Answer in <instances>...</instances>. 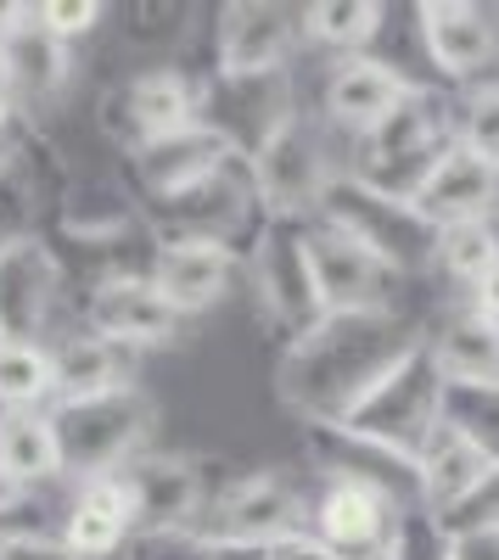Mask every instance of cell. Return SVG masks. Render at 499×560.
Returning a JSON list of instances; mask_svg holds the SVG:
<instances>
[{
  "mask_svg": "<svg viewBox=\"0 0 499 560\" xmlns=\"http://www.w3.org/2000/svg\"><path fill=\"white\" fill-rule=\"evenodd\" d=\"M28 499H34V493H23V488L7 477V471H0V516H12V510H23Z\"/></svg>",
  "mask_w": 499,
  "mask_h": 560,
  "instance_id": "obj_42",
  "label": "cell"
},
{
  "mask_svg": "<svg viewBox=\"0 0 499 560\" xmlns=\"http://www.w3.org/2000/svg\"><path fill=\"white\" fill-rule=\"evenodd\" d=\"M309 253H314V280H321V303L326 314H393V287L398 275L382 269L371 253H359L343 242L337 230L309 219Z\"/></svg>",
  "mask_w": 499,
  "mask_h": 560,
  "instance_id": "obj_18",
  "label": "cell"
},
{
  "mask_svg": "<svg viewBox=\"0 0 499 560\" xmlns=\"http://www.w3.org/2000/svg\"><path fill=\"white\" fill-rule=\"evenodd\" d=\"M51 420L62 443V477L96 482V477H118L129 459H141L158 427V404L147 398V387H124L84 404H51Z\"/></svg>",
  "mask_w": 499,
  "mask_h": 560,
  "instance_id": "obj_6",
  "label": "cell"
},
{
  "mask_svg": "<svg viewBox=\"0 0 499 560\" xmlns=\"http://www.w3.org/2000/svg\"><path fill=\"white\" fill-rule=\"evenodd\" d=\"M427 342V325L393 314H326L309 337L287 342L276 393L303 427H343L393 370Z\"/></svg>",
  "mask_w": 499,
  "mask_h": 560,
  "instance_id": "obj_1",
  "label": "cell"
},
{
  "mask_svg": "<svg viewBox=\"0 0 499 560\" xmlns=\"http://www.w3.org/2000/svg\"><path fill=\"white\" fill-rule=\"evenodd\" d=\"M57 364V404H84V398H107L124 387H141L135 382V353L118 342H102L90 331H73L51 348Z\"/></svg>",
  "mask_w": 499,
  "mask_h": 560,
  "instance_id": "obj_27",
  "label": "cell"
},
{
  "mask_svg": "<svg viewBox=\"0 0 499 560\" xmlns=\"http://www.w3.org/2000/svg\"><path fill=\"white\" fill-rule=\"evenodd\" d=\"M449 147H455V102L438 96L432 84H410V96H404L376 129H365L353 140L348 174L365 179L382 197L416 202Z\"/></svg>",
  "mask_w": 499,
  "mask_h": 560,
  "instance_id": "obj_2",
  "label": "cell"
},
{
  "mask_svg": "<svg viewBox=\"0 0 499 560\" xmlns=\"http://www.w3.org/2000/svg\"><path fill=\"white\" fill-rule=\"evenodd\" d=\"M443 393H449V382L438 376V359L421 342L365 404L343 420V432H353V438H365V443L398 454L404 465H416L421 448L432 443V432L443 427Z\"/></svg>",
  "mask_w": 499,
  "mask_h": 560,
  "instance_id": "obj_9",
  "label": "cell"
},
{
  "mask_svg": "<svg viewBox=\"0 0 499 560\" xmlns=\"http://www.w3.org/2000/svg\"><path fill=\"white\" fill-rule=\"evenodd\" d=\"M242 152L224 140L219 129H208L202 118L192 129H179L169 140H152L147 152L129 158V185L141 191V202H163V197H179L192 191V185L213 179L224 163H236Z\"/></svg>",
  "mask_w": 499,
  "mask_h": 560,
  "instance_id": "obj_17",
  "label": "cell"
},
{
  "mask_svg": "<svg viewBox=\"0 0 499 560\" xmlns=\"http://www.w3.org/2000/svg\"><path fill=\"white\" fill-rule=\"evenodd\" d=\"M135 18H147V23H124V39L129 45H163L174 34H186V23L179 18H192V7H169V0H152V7H129Z\"/></svg>",
  "mask_w": 499,
  "mask_h": 560,
  "instance_id": "obj_34",
  "label": "cell"
},
{
  "mask_svg": "<svg viewBox=\"0 0 499 560\" xmlns=\"http://www.w3.org/2000/svg\"><path fill=\"white\" fill-rule=\"evenodd\" d=\"M18 140H23V135H18ZM18 140H12V147H0V179L12 174V158H18Z\"/></svg>",
  "mask_w": 499,
  "mask_h": 560,
  "instance_id": "obj_43",
  "label": "cell"
},
{
  "mask_svg": "<svg viewBox=\"0 0 499 560\" xmlns=\"http://www.w3.org/2000/svg\"><path fill=\"white\" fill-rule=\"evenodd\" d=\"M62 258L39 230L0 253V342H45L62 308Z\"/></svg>",
  "mask_w": 499,
  "mask_h": 560,
  "instance_id": "obj_13",
  "label": "cell"
},
{
  "mask_svg": "<svg viewBox=\"0 0 499 560\" xmlns=\"http://www.w3.org/2000/svg\"><path fill=\"white\" fill-rule=\"evenodd\" d=\"M455 140L472 158L499 168V79L472 84L466 96L455 102Z\"/></svg>",
  "mask_w": 499,
  "mask_h": 560,
  "instance_id": "obj_33",
  "label": "cell"
},
{
  "mask_svg": "<svg viewBox=\"0 0 499 560\" xmlns=\"http://www.w3.org/2000/svg\"><path fill=\"white\" fill-rule=\"evenodd\" d=\"M7 96L28 118V107H51L73 84V45L45 28V7H7Z\"/></svg>",
  "mask_w": 499,
  "mask_h": 560,
  "instance_id": "obj_15",
  "label": "cell"
},
{
  "mask_svg": "<svg viewBox=\"0 0 499 560\" xmlns=\"http://www.w3.org/2000/svg\"><path fill=\"white\" fill-rule=\"evenodd\" d=\"M179 325H186V314L158 292L152 275H107L84 298V331L102 342H118L129 353L169 348L179 337Z\"/></svg>",
  "mask_w": 499,
  "mask_h": 560,
  "instance_id": "obj_14",
  "label": "cell"
},
{
  "mask_svg": "<svg viewBox=\"0 0 499 560\" xmlns=\"http://www.w3.org/2000/svg\"><path fill=\"white\" fill-rule=\"evenodd\" d=\"M247 280H253L258 314L276 337L298 342L326 319L314 253H309V219H269L247 253Z\"/></svg>",
  "mask_w": 499,
  "mask_h": 560,
  "instance_id": "obj_8",
  "label": "cell"
},
{
  "mask_svg": "<svg viewBox=\"0 0 499 560\" xmlns=\"http://www.w3.org/2000/svg\"><path fill=\"white\" fill-rule=\"evenodd\" d=\"M488 471H494V459H488L477 443H466L455 427H438L432 443H427L421 459H416V499H421V516H432V527L449 522V516H455V510L488 482Z\"/></svg>",
  "mask_w": 499,
  "mask_h": 560,
  "instance_id": "obj_22",
  "label": "cell"
},
{
  "mask_svg": "<svg viewBox=\"0 0 499 560\" xmlns=\"http://www.w3.org/2000/svg\"><path fill=\"white\" fill-rule=\"evenodd\" d=\"M314 522V504L309 493L281 477V471H253V477H236L208 493L202 516L192 522L186 544L208 549V555H269L281 549L287 538L309 533Z\"/></svg>",
  "mask_w": 499,
  "mask_h": 560,
  "instance_id": "obj_3",
  "label": "cell"
},
{
  "mask_svg": "<svg viewBox=\"0 0 499 560\" xmlns=\"http://www.w3.org/2000/svg\"><path fill=\"white\" fill-rule=\"evenodd\" d=\"M494 264H499V224H494V219L443 230V242H438V269H443L449 280H461V292H472Z\"/></svg>",
  "mask_w": 499,
  "mask_h": 560,
  "instance_id": "obj_31",
  "label": "cell"
},
{
  "mask_svg": "<svg viewBox=\"0 0 499 560\" xmlns=\"http://www.w3.org/2000/svg\"><path fill=\"white\" fill-rule=\"evenodd\" d=\"M404 96H410V79L398 68L376 62V57H337L326 68L321 84V118L332 129H343L348 140H359L365 129H376Z\"/></svg>",
  "mask_w": 499,
  "mask_h": 560,
  "instance_id": "obj_20",
  "label": "cell"
},
{
  "mask_svg": "<svg viewBox=\"0 0 499 560\" xmlns=\"http://www.w3.org/2000/svg\"><path fill=\"white\" fill-rule=\"evenodd\" d=\"M466 308H477L483 319H494V325H499V264H494V269L477 280L472 292H466Z\"/></svg>",
  "mask_w": 499,
  "mask_h": 560,
  "instance_id": "obj_40",
  "label": "cell"
},
{
  "mask_svg": "<svg viewBox=\"0 0 499 560\" xmlns=\"http://www.w3.org/2000/svg\"><path fill=\"white\" fill-rule=\"evenodd\" d=\"M314 224L337 230L343 242H353L359 253H371V258H376L382 269H393L398 280H404V275L438 269V242H443V230H438L416 202L382 197V191H371L365 179H353L348 168L326 185Z\"/></svg>",
  "mask_w": 499,
  "mask_h": 560,
  "instance_id": "obj_4",
  "label": "cell"
},
{
  "mask_svg": "<svg viewBox=\"0 0 499 560\" xmlns=\"http://www.w3.org/2000/svg\"><path fill=\"white\" fill-rule=\"evenodd\" d=\"M416 18H421V45L443 79L472 84L499 62V23L472 0H427V7H416Z\"/></svg>",
  "mask_w": 499,
  "mask_h": 560,
  "instance_id": "obj_19",
  "label": "cell"
},
{
  "mask_svg": "<svg viewBox=\"0 0 499 560\" xmlns=\"http://www.w3.org/2000/svg\"><path fill=\"white\" fill-rule=\"evenodd\" d=\"M57 364L45 342H0V409H51Z\"/></svg>",
  "mask_w": 499,
  "mask_h": 560,
  "instance_id": "obj_29",
  "label": "cell"
},
{
  "mask_svg": "<svg viewBox=\"0 0 499 560\" xmlns=\"http://www.w3.org/2000/svg\"><path fill=\"white\" fill-rule=\"evenodd\" d=\"M427 348L449 387H499V325L477 308L461 303L438 325H427Z\"/></svg>",
  "mask_w": 499,
  "mask_h": 560,
  "instance_id": "obj_25",
  "label": "cell"
},
{
  "mask_svg": "<svg viewBox=\"0 0 499 560\" xmlns=\"http://www.w3.org/2000/svg\"><path fill=\"white\" fill-rule=\"evenodd\" d=\"M242 269H247V258L224 253V247H158L147 275L158 280V292L179 314H202V308H213L224 292L236 287Z\"/></svg>",
  "mask_w": 499,
  "mask_h": 560,
  "instance_id": "obj_26",
  "label": "cell"
},
{
  "mask_svg": "<svg viewBox=\"0 0 499 560\" xmlns=\"http://www.w3.org/2000/svg\"><path fill=\"white\" fill-rule=\"evenodd\" d=\"M264 560H348V555H337L326 538H314V533H298V538H287L281 549H269Z\"/></svg>",
  "mask_w": 499,
  "mask_h": 560,
  "instance_id": "obj_39",
  "label": "cell"
},
{
  "mask_svg": "<svg viewBox=\"0 0 499 560\" xmlns=\"http://www.w3.org/2000/svg\"><path fill=\"white\" fill-rule=\"evenodd\" d=\"M68 544L73 560H113L124 544H135V504L124 477H96V482H79L73 504H68V522L57 533Z\"/></svg>",
  "mask_w": 499,
  "mask_h": 560,
  "instance_id": "obj_24",
  "label": "cell"
},
{
  "mask_svg": "<svg viewBox=\"0 0 499 560\" xmlns=\"http://www.w3.org/2000/svg\"><path fill=\"white\" fill-rule=\"evenodd\" d=\"M0 471L23 493L62 477V443L51 409H0Z\"/></svg>",
  "mask_w": 499,
  "mask_h": 560,
  "instance_id": "obj_28",
  "label": "cell"
},
{
  "mask_svg": "<svg viewBox=\"0 0 499 560\" xmlns=\"http://www.w3.org/2000/svg\"><path fill=\"white\" fill-rule=\"evenodd\" d=\"M264 224H269V208L258 197L247 158L224 163L213 179L192 185L179 197L147 202V236L158 247H224V253L247 258Z\"/></svg>",
  "mask_w": 499,
  "mask_h": 560,
  "instance_id": "obj_5",
  "label": "cell"
},
{
  "mask_svg": "<svg viewBox=\"0 0 499 560\" xmlns=\"http://www.w3.org/2000/svg\"><path fill=\"white\" fill-rule=\"evenodd\" d=\"M107 18V7H96V0H45V28H51L57 39H84L90 28H96Z\"/></svg>",
  "mask_w": 499,
  "mask_h": 560,
  "instance_id": "obj_35",
  "label": "cell"
},
{
  "mask_svg": "<svg viewBox=\"0 0 499 560\" xmlns=\"http://www.w3.org/2000/svg\"><path fill=\"white\" fill-rule=\"evenodd\" d=\"M443 427H455L499 465V387H449L443 393Z\"/></svg>",
  "mask_w": 499,
  "mask_h": 560,
  "instance_id": "obj_32",
  "label": "cell"
},
{
  "mask_svg": "<svg viewBox=\"0 0 499 560\" xmlns=\"http://www.w3.org/2000/svg\"><path fill=\"white\" fill-rule=\"evenodd\" d=\"M57 224L79 247H113V242L129 236V230H147V202L129 179L90 174V179L68 185V197L57 208Z\"/></svg>",
  "mask_w": 499,
  "mask_h": 560,
  "instance_id": "obj_21",
  "label": "cell"
},
{
  "mask_svg": "<svg viewBox=\"0 0 499 560\" xmlns=\"http://www.w3.org/2000/svg\"><path fill=\"white\" fill-rule=\"evenodd\" d=\"M0 560H73V555L51 533H28V538H12L7 549H0Z\"/></svg>",
  "mask_w": 499,
  "mask_h": 560,
  "instance_id": "obj_38",
  "label": "cell"
},
{
  "mask_svg": "<svg viewBox=\"0 0 499 560\" xmlns=\"http://www.w3.org/2000/svg\"><path fill=\"white\" fill-rule=\"evenodd\" d=\"M438 560H499V527L438 533Z\"/></svg>",
  "mask_w": 499,
  "mask_h": 560,
  "instance_id": "obj_37",
  "label": "cell"
},
{
  "mask_svg": "<svg viewBox=\"0 0 499 560\" xmlns=\"http://www.w3.org/2000/svg\"><path fill=\"white\" fill-rule=\"evenodd\" d=\"M202 118V79H192L179 62H158L129 73L102 96V124L124 147V158L147 152L152 140H169Z\"/></svg>",
  "mask_w": 499,
  "mask_h": 560,
  "instance_id": "obj_11",
  "label": "cell"
},
{
  "mask_svg": "<svg viewBox=\"0 0 499 560\" xmlns=\"http://www.w3.org/2000/svg\"><path fill=\"white\" fill-rule=\"evenodd\" d=\"M23 129H28V124H23V113L12 107V96H0V147H12Z\"/></svg>",
  "mask_w": 499,
  "mask_h": 560,
  "instance_id": "obj_41",
  "label": "cell"
},
{
  "mask_svg": "<svg viewBox=\"0 0 499 560\" xmlns=\"http://www.w3.org/2000/svg\"><path fill=\"white\" fill-rule=\"evenodd\" d=\"M416 208L438 224V230H455V224H483L499 213V168L472 158L461 140L443 152L438 174L421 185V197Z\"/></svg>",
  "mask_w": 499,
  "mask_h": 560,
  "instance_id": "obj_23",
  "label": "cell"
},
{
  "mask_svg": "<svg viewBox=\"0 0 499 560\" xmlns=\"http://www.w3.org/2000/svg\"><path fill=\"white\" fill-rule=\"evenodd\" d=\"M298 113L292 73H264V79H202V124L219 129L242 158H253L269 135Z\"/></svg>",
  "mask_w": 499,
  "mask_h": 560,
  "instance_id": "obj_16",
  "label": "cell"
},
{
  "mask_svg": "<svg viewBox=\"0 0 499 560\" xmlns=\"http://www.w3.org/2000/svg\"><path fill=\"white\" fill-rule=\"evenodd\" d=\"M253 179H258V197L269 208V219H314L321 213L326 185L348 168L332 158V124L321 113H292L264 147L247 158Z\"/></svg>",
  "mask_w": 499,
  "mask_h": 560,
  "instance_id": "obj_7",
  "label": "cell"
},
{
  "mask_svg": "<svg viewBox=\"0 0 499 560\" xmlns=\"http://www.w3.org/2000/svg\"><path fill=\"white\" fill-rule=\"evenodd\" d=\"M382 0H321V7H309V39L337 57H365V45L382 34Z\"/></svg>",
  "mask_w": 499,
  "mask_h": 560,
  "instance_id": "obj_30",
  "label": "cell"
},
{
  "mask_svg": "<svg viewBox=\"0 0 499 560\" xmlns=\"http://www.w3.org/2000/svg\"><path fill=\"white\" fill-rule=\"evenodd\" d=\"M118 477H124L129 504H135V538H147V544L186 538L192 522L202 516L208 493H213L202 465L186 459V454H141V459H129Z\"/></svg>",
  "mask_w": 499,
  "mask_h": 560,
  "instance_id": "obj_12",
  "label": "cell"
},
{
  "mask_svg": "<svg viewBox=\"0 0 499 560\" xmlns=\"http://www.w3.org/2000/svg\"><path fill=\"white\" fill-rule=\"evenodd\" d=\"M461 527H499V465L488 471V482L455 510V516L438 522V533H461Z\"/></svg>",
  "mask_w": 499,
  "mask_h": 560,
  "instance_id": "obj_36",
  "label": "cell"
},
{
  "mask_svg": "<svg viewBox=\"0 0 499 560\" xmlns=\"http://www.w3.org/2000/svg\"><path fill=\"white\" fill-rule=\"evenodd\" d=\"M0 96H7V34H0Z\"/></svg>",
  "mask_w": 499,
  "mask_h": 560,
  "instance_id": "obj_44",
  "label": "cell"
},
{
  "mask_svg": "<svg viewBox=\"0 0 499 560\" xmlns=\"http://www.w3.org/2000/svg\"><path fill=\"white\" fill-rule=\"evenodd\" d=\"M309 39V7L281 0H224L213 12V73L219 79H264L292 73Z\"/></svg>",
  "mask_w": 499,
  "mask_h": 560,
  "instance_id": "obj_10",
  "label": "cell"
}]
</instances>
